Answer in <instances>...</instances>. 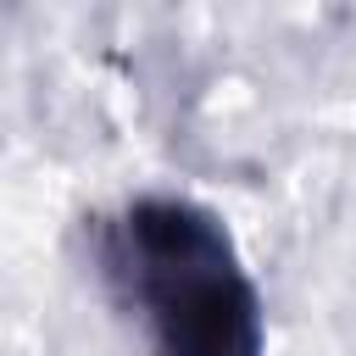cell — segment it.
<instances>
[{"instance_id":"obj_1","label":"cell","mask_w":356,"mask_h":356,"mask_svg":"<svg viewBox=\"0 0 356 356\" xmlns=\"http://www.w3.org/2000/svg\"><path fill=\"white\" fill-rule=\"evenodd\" d=\"M95 250L150 356H267L261 289L211 206L172 189L134 195L100 217Z\"/></svg>"}]
</instances>
